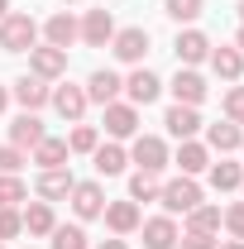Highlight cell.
Here are the masks:
<instances>
[{"label": "cell", "instance_id": "1", "mask_svg": "<svg viewBox=\"0 0 244 249\" xmlns=\"http://www.w3.org/2000/svg\"><path fill=\"white\" fill-rule=\"evenodd\" d=\"M34 43H38L34 15H5V19H0V48H5V53H29Z\"/></svg>", "mask_w": 244, "mask_h": 249}, {"label": "cell", "instance_id": "2", "mask_svg": "<svg viewBox=\"0 0 244 249\" xmlns=\"http://www.w3.org/2000/svg\"><path fill=\"white\" fill-rule=\"evenodd\" d=\"M158 201H163V211H168V216H187V211H196V206H201V187L177 173L173 182H163Z\"/></svg>", "mask_w": 244, "mask_h": 249}, {"label": "cell", "instance_id": "3", "mask_svg": "<svg viewBox=\"0 0 244 249\" xmlns=\"http://www.w3.org/2000/svg\"><path fill=\"white\" fill-rule=\"evenodd\" d=\"M129 163L139 168V173H163L173 158H168V144L158 139V134H134V149H129Z\"/></svg>", "mask_w": 244, "mask_h": 249}, {"label": "cell", "instance_id": "4", "mask_svg": "<svg viewBox=\"0 0 244 249\" xmlns=\"http://www.w3.org/2000/svg\"><path fill=\"white\" fill-rule=\"evenodd\" d=\"M48 106L58 110L62 120H72V124H82V115H87V87H72V82H62V87H53V96H48Z\"/></svg>", "mask_w": 244, "mask_h": 249}, {"label": "cell", "instance_id": "5", "mask_svg": "<svg viewBox=\"0 0 244 249\" xmlns=\"http://www.w3.org/2000/svg\"><path fill=\"white\" fill-rule=\"evenodd\" d=\"M29 72L43 77V82H58L62 72H67V53L53 48V43H34L29 48Z\"/></svg>", "mask_w": 244, "mask_h": 249}, {"label": "cell", "instance_id": "6", "mask_svg": "<svg viewBox=\"0 0 244 249\" xmlns=\"http://www.w3.org/2000/svg\"><path fill=\"white\" fill-rule=\"evenodd\" d=\"M105 134H110V139H134V134H139V106L110 101V106H105Z\"/></svg>", "mask_w": 244, "mask_h": 249}, {"label": "cell", "instance_id": "7", "mask_svg": "<svg viewBox=\"0 0 244 249\" xmlns=\"http://www.w3.org/2000/svg\"><path fill=\"white\" fill-rule=\"evenodd\" d=\"M110 53H115L120 62H144V53H149V29H139V24L115 29V38H110Z\"/></svg>", "mask_w": 244, "mask_h": 249}, {"label": "cell", "instance_id": "8", "mask_svg": "<svg viewBox=\"0 0 244 249\" xmlns=\"http://www.w3.org/2000/svg\"><path fill=\"white\" fill-rule=\"evenodd\" d=\"M48 96H53V87H48L43 77H34V72H29V77H19V82L10 87V101H19L24 110H34V115L48 106Z\"/></svg>", "mask_w": 244, "mask_h": 249}, {"label": "cell", "instance_id": "9", "mask_svg": "<svg viewBox=\"0 0 244 249\" xmlns=\"http://www.w3.org/2000/svg\"><path fill=\"white\" fill-rule=\"evenodd\" d=\"M110 38H115L110 10H87V19H82V43H87V48H110Z\"/></svg>", "mask_w": 244, "mask_h": 249}, {"label": "cell", "instance_id": "10", "mask_svg": "<svg viewBox=\"0 0 244 249\" xmlns=\"http://www.w3.org/2000/svg\"><path fill=\"white\" fill-rule=\"evenodd\" d=\"M206 77L196 72V67H177V77H173V96H177V106H201L206 101Z\"/></svg>", "mask_w": 244, "mask_h": 249}, {"label": "cell", "instance_id": "11", "mask_svg": "<svg viewBox=\"0 0 244 249\" xmlns=\"http://www.w3.org/2000/svg\"><path fill=\"white\" fill-rule=\"evenodd\" d=\"M67 201H72V211H77L82 220H96L101 211H105V187L101 182H77Z\"/></svg>", "mask_w": 244, "mask_h": 249}, {"label": "cell", "instance_id": "12", "mask_svg": "<svg viewBox=\"0 0 244 249\" xmlns=\"http://www.w3.org/2000/svg\"><path fill=\"white\" fill-rule=\"evenodd\" d=\"M173 53H177L182 67H196V62L211 58V38H206L201 29H182V34H177V43H173Z\"/></svg>", "mask_w": 244, "mask_h": 249}, {"label": "cell", "instance_id": "13", "mask_svg": "<svg viewBox=\"0 0 244 249\" xmlns=\"http://www.w3.org/2000/svg\"><path fill=\"white\" fill-rule=\"evenodd\" d=\"M120 91H124V82H120V72H110V67H101V72L87 77V101H96V106L120 101Z\"/></svg>", "mask_w": 244, "mask_h": 249}, {"label": "cell", "instance_id": "14", "mask_svg": "<svg viewBox=\"0 0 244 249\" xmlns=\"http://www.w3.org/2000/svg\"><path fill=\"white\" fill-rule=\"evenodd\" d=\"M163 124H168V134L182 144V139H196V129H201V115H196V106H168V115H163Z\"/></svg>", "mask_w": 244, "mask_h": 249}, {"label": "cell", "instance_id": "15", "mask_svg": "<svg viewBox=\"0 0 244 249\" xmlns=\"http://www.w3.org/2000/svg\"><path fill=\"white\" fill-rule=\"evenodd\" d=\"M101 216H105V225H110V235H134V230H139V201H105V211H101Z\"/></svg>", "mask_w": 244, "mask_h": 249}, {"label": "cell", "instance_id": "16", "mask_svg": "<svg viewBox=\"0 0 244 249\" xmlns=\"http://www.w3.org/2000/svg\"><path fill=\"white\" fill-rule=\"evenodd\" d=\"M124 91H129V106H149V101H158V91H163V82L153 77L149 67H134V72L124 77Z\"/></svg>", "mask_w": 244, "mask_h": 249}, {"label": "cell", "instance_id": "17", "mask_svg": "<svg viewBox=\"0 0 244 249\" xmlns=\"http://www.w3.org/2000/svg\"><path fill=\"white\" fill-rule=\"evenodd\" d=\"M43 38H48L53 48H62V53H67V48H72V43L82 38V24H77V19H72L67 10H58V15H53V19L43 24Z\"/></svg>", "mask_w": 244, "mask_h": 249}, {"label": "cell", "instance_id": "18", "mask_svg": "<svg viewBox=\"0 0 244 249\" xmlns=\"http://www.w3.org/2000/svg\"><path fill=\"white\" fill-rule=\"evenodd\" d=\"M139 230H144V249H177V225H173V216L139 220Z\"/></svg>", "mask_w": 244, "mask_h": 249}, {"label": "cell", "instance_id": "19", "mask_svg": "<svg viewBox=\"0 0 244 249\" xmlns=\"http://www.w3.org/2000/svg\"><path fill=\"white\" fill-rule=\"evenodd\" d=\"M43 134H48V129H43V120H38L34 110H24V115L10 120V144H15V149H34Z\"/></svg>", "mask_w": 244, "mask_h": 249}, {"label": "cell", "instance_id": "20", "mask_svg": "<svg viewBox=\"0 0 244 249\" xmlns=\"http://www.w3.org/2000/svg\"><path fill=\"white\" fill-rule=\"evenodd\" d=\"M72 187L77 178L67 168H48V173H38V201H62V196H72Z\"/></svg>", "mask_w": 244, "mask_h": 249}, {"label": "cell", "instance_id": "21", "mask_svg": "<svg viewBox=\"0 0 244 249\" xmlns=\"http://www.w3.org/2000/svg\"><path fill=\"white\" fill-rule=\"evenodd\" d=\"M244 144V129L235 120H215V124H206V149H220V154H235Z\"/></svg>", "mask_w": 244, "mask_h": 249}, {"label": "cell", "instance_id": "22", "mask_svg": "<svg viewBox=\"0 0 244 249\" xmlns=\"http://www.w3.org/2000/svg\"><path fill=\"white\" fill-rule=\"evenodd\" d=\"M67 158H72V149H67V139H53V134H43L38 144H34V163L48 173V168H67Z\"/></svg>", "mask_w": 244, "mask_h": 249}, {"label": "cell", "instance_id": "23", "mask_svg": "<svg viewBox=\"0 0 244 249\" xmlns=\"http://www.w3.org/2000/svg\"><path fill=\"white\" fill-rule=\"evenodd\" d=\"M173 163L182 168V178H196V173H206V168H211V154H206V144H196V139H182Z\"/></svg>", "mask_w": 244, "mask_h": 249}, {"label": "cell", "instance_id": "24", "mask_svg": "<svg viewBox=\"0 0 244 249\" xmlns=\"http://www.w3.org/2000/svg\"><path fill=\"white\" fill-rule=\"evenodd\" d=\"M206 62L215 67V77H225V82H240V72H244V53L230 48V43H220V48L211 43V58H206Z\"/></svg>", "mask_w": 244, "mask_h": 249}, {"label": "cell", "instance_id": "25", "mask_svg": "<svg viewBox=\"0 0 244 249\" xmlns=\"http://www.w3.org/2000/svg\"><path fill=\"white\" fill-rule=\"evenodd\" d=\"M19 220H24V230L29 235H53V201H29L24 211H19Z\"/></svg>", "mask_w": 244, "mask_h": 249}, {"label": "cell", "instance_id": "26", "mask_svg": "<svg viewBox=\"0 0 244 249\" xmlns=\"http://www.w3.org/2000/svg\"><path fill=\"white\" fill-rule=\"evenodd\" d=\"M96 173L101 178H115V173H124V163H129V154H124L120 144H96Z\"/></svg>", "mask_w": 244, "mask_h": 249}, {"label": "cell", "instance_id": "27", "mask_svg": "<svg viewBox=\"0 0 244 249\" xmlns=\"http://www.w3.org/2000/svg\"><path fill=\"white\" fill-rule=\"evenodd\" d=\"M240 182H244V168H240V163H230V158L211 163V187H215V192H235Z\"/></svg>", "mask_w": 244, "mask_h": 249}, {"label": "cell", "instance_id": "28", "mask_svg": "<svg viewBox=\"0 0 244 249\" xmlns=\"http://www.w3.org/2000/svg\"><path fill=\"white\" fill-rule=\"evenodd\" d=\"M158 192H163L158 173H134L129 178V201H158Z\"/></svg>", "mask_w": 244, "mask_h": 249}, {"label": "cell", "instance_id": "29", "mask_svg": "<svg viewBox=\"0 0 244 249\" xmlns=\"http://www.w3.org/2000/svg\"><path fill=\"white\" fill-rule=\"evenodd\" d=\"M187 230H201V235H215L220 230V206H196V211H187Z\"/></svg>", "mask_w": 244, "mask_h": 249}, {"label": "cell", "instance_id": "30", "mask_svg": "<svg viewBox=\"0 0 244 249\" xmlns=\"http://www.w3.org/2000/svg\"><path fill=\"white\" fill-rule=\"evenodd\" d=\"M19 201H29V187L19 182V173H0V206H19Z\"/></svg>", "mask_w": 244, "mask_h": 249}, {"label": "cell", "instance_id": "31", "mask_svg": "<svg viewBox=\"0 0 244 249\" xmlns=\"http://www.w3.org/2000/svg\"><path fill=\"white\" fill-rule=\"evenodd\" d=\"M163 10H168V19H177V24H192V19H201L206 0H163Z\"/></svg>", "mask_w": 244, "mask_h": 249}, {"label": "cell", "instance_id": "32", "mask_svg": "<svg viewBox=\"0 0 244 249\" xmlns=\"http://www.w3.org/2000/svg\"><path fill=\"white\" fill-rule=\"evenodd\" d=\"M96 144H101V129H96V124H77V129L67 134V149H72V154H96Z\"/></svg>", "mask_w": 244, "mask_h": 249}, {"label": "cell", "instance_id": "33", "mask_svg": "<svg viewBox=\"0 0 244 249\" xmlns=\"http://www.w3.org/2000/svg\"><path fill=\"white\" fill-rule=\"evenodd\" d=\"M53 249H91L82 225H53Z\"/></svg>", "mask_w": 244, "mask_h": 249}, {"label": "cell", "instance_id": "34", "mask_svg": "<svg viewBox=\"0 0 244 249\" xmlns=\"http://www.w3.org/2000/svg\"><path fill=\"white\" fill-rule=\"evenodd\" d=\"M220 225L230 230V240H244V201L225 206V211H220Z\"/></svg>", "mask_w": 244, "mask_h": 249}, {"label": "cell", "instance_id": "35", "mask_svg": "<svg viewBox=\"0 0 244 249\" xmlns=\"http://www.w3.org/2000/svg\"><path fill=\"white\" fill-rule=\"evenodd\" d=\"M220 106H225V120H235V124L244 129V87H230Z\"/></svg>", "mask_w": 244, "mask_h": 249}, {"label": "cell", "instance_id": "36", "mask_svg": "<svg viewBox=\"0 0 244 249\" xmlns=\"http://www.w3.org/2000/svg\"><path fill=\"white\" fill-rule=\"evenodd\" d=\"M19 230H24V220H19V211H10V206H0V245H5V240H15Z\"/></svg>", "mask_w": 244, "mask_h": 249}, {"label": "cell", "instance_id": "37", "mask_svg": "<svg viewBox=\"0 0 244 249\" xmlns=\"http://www.w3.org/2000/svg\"><path fill=\"white\" fill-rule=\"evenodd\" d=\"M29 158H24V149H15V144H5L0 149V173H19Z\"/></svg>", "mask_w": 244, "mask_h": 249}, {"label": "cell", "instance_id": "38", "mask_svg": "<svg viewBox=\"0 0 244 249\" xmlns=\"http://www.w3.org/2000/svg\"><path fill=\"white\" fill-rule=\"evenodd\" d=\"M177 249H215V235H201V230H187V235H177Z\"/></svg>", "mask_w": 244, "mask_h": 249}, {"label": "cell", "instance_id": "39", "mask_svg": "<svg viewBox=\"0 0 244 249\" xmlns=\"http://www.w3.org/2000/svg\"><path fill=\"white\" fill-rule=\"evenodd\" d=\"M96 249H129V245H124V235H115V240H101Z\"/></svg>", "mask_w": 244, "mask_h": 249}, {"label": "cell", "instance_id": "40", "mask_svg": "<svg viewBox=\"0 0 244 249\" xmlns=\"http://www.w3.org/2000/svg\"><path fill=\"white\" fill-rule=\"evenodd\" d=\"M215 249H244V240H225V245H215Z\"/></svg>", "mask_w": 244, "mask_h": 249}, {"label": "cell", "instance_id": "41", "mask_svg": "<svg viewBox=\"0 0 244 249\" xmlns=\"http://www.w3.org/2000/svg\"><path fill=\"white\" fill-rule=\"evenodd\" d=\"M5 106H10V87H0V110H5Z\"/></svg>", "mask_w": 244, "mask_h": 249}, {"label": "cell", "instance_id": "42", "mask_svg": "<svg viewBox=\"0 0 244 249\" xmlns=\"http://www.w3.org/2000/svg\"><path fill=\"white\" fill-rule=\"evenodd\" d=\"M235 48H240V53H244V24H240V38H235Z\"/></svg>", "mask_w": 244, "mask_h": 249}, {"label": "cell", "instance_id": "43", "mask_svg": "<svg viewBox=\"0 0 244 249\" xmlns=\"http://www.w3.org/2000/svg\"><path fill=\"white\" fill-rule=\"evenodd\" d=\"M5 15H10V0H0V19H5Z\"/></svg>", "mask_w": 244, "mask_h": 249}, {"label": "cell", "instance_id": "44", "mask_svg": "<svg viewBox=\"0 0 244 249\" xmlns=\"http://www.w3.org/2000/svg\"><path fill=\"white\" fill-rule=\"evenodd\" d=\"M240 19H244V0H240Z\"/></svg>", "mask_w": 244, "mask_h": 249}, {"label": "cell", "instance_id": "45", "mask_svg": "<svg viewBox=\"0 0 244 249\" xmlns=\"http://www.w3.org/2000/svg\"><path fill=\"white\" fill-rule=\"evenodd\" d=\"M62 5H72V0H62Z\"/></svg>", "mask_w": 244, "mask_h": 249}, {"label": "cell", "instance_id": "46", "mask_svg": "<svg viewBox=\"0 0 244 249\" xmlns=\"http://www.w3.org/2000/svg\"><path fill=\"white\" fill-rule=\"evenodd\" d=\"M0 249H5V245H0Z\"/></svg>", "mask_w": 244, "mask_h": 249}, {"label": "cell", "instance_id": "47", "mask_svg": "<svg viewBox=\"0 0 244 249\" xmlns=\"http://www.w3.org/2000/svg\"><path fill=\"white\" fill-rule=\"evenodd\" d=\"M240 149H244V144H240Z\"/></svg>", "mask_w": 244, "mask_h": 249}, {"label": "cell", "instance_id": "48", "mask_svg": "<svg viewBox=\"0 0 244 249\" xmlns=\"http://www.w3.org/2000/svg\"><path fill=\"white\" fill-rule=\"evenodd\" d=\"M240 187H244V182H240Z\"/></svg>", "mask_w": 244, "mask_h": 249}]
</instances>
